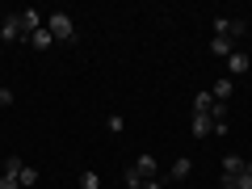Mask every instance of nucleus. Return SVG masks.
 Here are the masks:
<instances>
[{"mask_svg": "<svg viewBox=\"0 0 252 189\" xmlns=\"http://www.w3.org/2000/svg\"><path fill=\"white\" fill-rule=\"evenodd\" d=\"M46 30H51L55 42H76V21L67 17V13H51V17H46Z\"/></svg>", "mask_w": 252, "mask_h": 189, "instance_id": "f257e3e1", "label": "nucleus"}, {"mask_svg": "<svg viewBox=\"0 0 252 189\" xmlns=\"http://www.w3.org/2000/svg\"><path fill=\"white\" fill-rule=\"evenodd\" d=\"M143 189H164V181H147V185Z\"/></svg>", "mask_w": 252, "mask_h": 189, "instance_id": "aec40b11", "label": "nucleus"}, {"mask_svg": "<svg viewBox=\"0 0 252 189\" xmlns=\"http://www.w3.org/2000/svg\"><path fill=\"white\" fill-rule=\"evenodd\" d=\"M4 172H9V177H17V172H21V160H17V156H9V160H4Z\"/></svg>", "mask_w": 252, "mask_h": 189, "instance_id": "dca6fc26", "label": "nucleus"}, {"mask_svg": "<svg viewBox=\"0 0 252 189\" xmlns=\"http://www.w3.org/2000/svg\"><path fill=\"white\" fill-rule=\"evenodd\" d=\"M223 189H235V181H227V177H223Z\"/></svg>", "mask_w": 252, "mask_h": 189, "instance_id": "412c9836", "label": "nucleus"}, {"mask_svg": "<svg viewBox=\"0 0 252 189\" xmlns=\"http://www.w3.org/2000/svg\"><path fill=\"white\" fill-rule=\"evenodd\" d=\"M80 189H101V177H97V172H80Z\"/></svg>", "mask_w": 252, "mask_h": 189, "instance_id": "2eb2a0df", "label": "nucleus"}, {"mask_svg": "<svg viewBox=\"0 0 252 189\" xmlns=\"http://www.w3.org/2000/svg\"><path fill=\"white\" fill-rule=\"evenodd\" d=\"M122 181H126V189H143V185H147V181L139 177L135 168H122Z\"/></svg>", "mask_w": 252, "mask_h": 189, "instance_id": "4468645a", "label": "nucleus"}, {"mask_svg": "<svg viewBox=\"0 0 252 189\" xmlns=\"http://www.w3.org/2000/svg\"><path fill=\"white\" fill-rule=\"evenodd\" d=\"M0 38H4V42H26V26H21V13H9V17H4V26H0Z\"/></svg>", "mask_w": 252, "mask_h": 189, "instance_id": "7ed1b4c3", "label": "nucleus"}, {"mask_svg": "<svg viewBox=\"0 0 252 189\" xmlns=\"http://www.w3.org/2000/svg\"><path fill=\"white\" fill-rule=\"evenodd\" d=\"M189 172H193V164H189V160H172V168H168V177H172V181H185Z\"/></svg>", "mask_w": 252, "mask_h": 189, "instance_id": "f8f14e48", "label": "nucleus"}, {"mask_svg": "<svg viewBox=\"0 0 252 189\" xmlns=\"http://www.w3.org/2000/svg\"><path fill=\"white\" fill-rule=\"evenodd\" d=\"M0 189H21L17 177H9V172H0Z\"/></svg>", "mask_w": 252, "mask_h": 189, "instance_id": "f3484780", "label": "nucleus"}, {"mask_svg": "<svg viewBox=\"0 0 252 189\" xmlns=\"http://www.w3.org/2000/svg\"><path fill=\"white\" fill-rule=\"evenodd\" d=\"M0 105H13V93L9 89H0Z\"/></svg>", "mask_w": 252, "mask_h": 189, "instance_id": "6ab92c4d", "label": "nucleus"}, {"mask_svg": "<svg viewBox=\"0 0 252 189\" xmlns=\"http://www.w3.org/2000/svg\"><path fill=\"white\" fill-rule=\"evenodd\" d=\"M130 168H135L143 181H160V164H156V156H139V160L130 164Z\"/></svg>", "mask_w": 252, "mask_h": 189, "instance_id": "39448f33", "label": "nucleus"}, {"mask_svg": "<svg viewBox=\"0 0 252 189\" xmlns=\"http://www.w3.org/2000/svg\"><path fill=\"white\" fill-rule=\"evenodd\" d=\"M244 168H248V160H240V156H227V160H223V177H227V181L240 177Z\"/></svg>", "mask_w": 252, "mask_h": 189, "instance_id": "6e6552de", "label": "nucleus"}, {"mask_svg": "<svg viewBox=\"0 0 252 189\" xmlns=\"http://www.w3.org/2000/svg\"><path fill=\"white\" fill-rule=\"evenodd\" d=\"M215 109V93H193V114H210Z\"/></svg>", "mask_w": 252, "mask_h": 189, "instance_id": "9d476101", "label": "nucleus"}, {"mask_svg": "<svg viewBox=\"0 0 252 189\" xmlns=\"http://www.w3.org/2000/svg\"><path fill=\"white\" fill-rule=\"evenodd\" d=\"M248 67H252V55L235 46V51L227 55V72H231V76H244V72H248Z\"/></svg>", "mask_w": 252, "mask_h": 189, "instance_id": "20e7f679", "label": "nucleus"}, {"mask_svg": "<svg viewBox=\"0 0 252 189\" xmlns=\"http://www.w3.org/2000/svg\"><path fill=\"white\" fill-rule=\"evenodd\" d=\"M210 93H215V101H227L235 93V80H215V89H210Z\"/></svg>", "mask_w": 252, "mask_h": 189, "instance_id": "ddd939ff", "label": "nucleus"}, {"mask_svg": "<svg viewBox=\"0 0 252 189\" xmlns=\"http://www.w3.org/2000/svg\"><path fill=\"white\" fill-rule=\"evenodd\" d=\"M26 46H34V51H51V46H55V38H51V30H34V34H30L26 38Z\"/></svg>", "mask_w": 252, "mask_h": 189, "instance_id": "423d86ee", "label": "nucleus"}, {"mask_svg": "<svg viewBox=\"0 0 252 189\" xmlns=\"http://www.w3.org/2000/svg\"><path fill=\"white\" fill-rule=\"evenodd\" d=\"M231 51H235V42H227V38H210V55H219V59H227Z\"/></svg>", "mask_w": 252, "mask_h": 189, "instance_id": "9b49d317", "label": "nucleus"}, {"mask_svg": "<svg viewBox=\"0 0 252 189\" xmlns=\"http://www.w3.org/2000/svg\"><path fill=\"white\" fill-rule=\"evenodd\" d=\"M105 126H109V130H114V135H118V130H126V122H122V118H118V114H109V122H105Z\"/></svg>", "mask_w": 252, "mask_h": 189, "instance_id": "a211bd4d", "label": "nucleus"}, {"mask_svg": "<svg viewBox=\"0 0 252 189\" xmlns=\"http://www.w3.org/2000/svg\"><path fill=\"white\" fill-rule=\"evenodd\" d=\"M17 185H21V189H34V185H38V168H34V164H21Z\"/></svg>", "mask_w": 252, "mask_h": 189, "instance_id": "1a4fd4ad", "label": "nucleus"}, {"mask_svg": "<svg viewBox=\"0 0 252 189\" xmlns=\"http://www.w3.org/2000/svg\"><path fill=\"white\" fill-rule=\"evenodd\" d=\"M248 34V21L240 17H215V38H227V42H235V38Z\"/></svg>", "mask_w": 252, "mask_h": 189, "instance_id": "f03ea898", "label": "nucleus"}, {"mask_svg": "<svg viewBox=\"0 0 252 189\" xmlns=\"http://www.w3.org/2000/svg\"><path fill=\"white\" fill-rule=\"evenodd\" d=\"M210 130H215V122H210V114H193V139H206Z\"/></svg>", "mask_w": 252, "mask_h": 189, "instance_id": "0eeeda50", "label": "nucleus"}]
</instances>
